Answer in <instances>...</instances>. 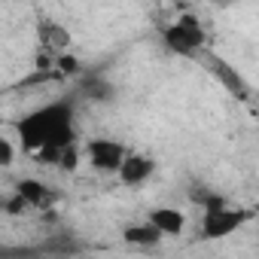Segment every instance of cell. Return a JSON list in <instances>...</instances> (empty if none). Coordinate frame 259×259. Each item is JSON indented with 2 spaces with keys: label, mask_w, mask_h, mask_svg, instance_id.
<instances>
[{
  "label": "cell",
  "mask_w": 259,
  "mask_h": 259,
  "mask_svg": "<svg viewBox=\"0 0 259 259\" xmlns=\"http://www.w3.org/2000/svg\"><path fill=\"white\" fill-rule=\"evenodd\" d=\"M125 153L128 150L119 141H113V138H92L85 144V150H82V156L89 159V165L95 171H101V174H116V168L125 159Z\"/></svg>",
  "instance_id": "obj_4"
},
{
  "label": "cell",
  "mask_w": 259,
  "mask_h": 259,
  "mask_svg": "<svg viewBox=\"0 0 259 259\" xmlns=\"http://www.w3.org/2000/svg\"><path fill=\"white\" fill-rule=\"evenodd\" d=\"M247 220H250V210L232 207L229 201H226V204H217V207H204V217H201V235L210 238V241H217V238H226V235L238 232Z\"/></svg>",
  "instance_id": "obj_3"
},
{
  "label": "cell",
  "mask_w": 259,
  "mask_h": 259,
  "mask_svg": "<svg viewBox=\"0 0 259 259\" xmlns=\"http://www.w3.org/2000/svg\"><path fill=\"white\" fill-rule=\"evenodd\" d=\"M16 162V144L0 135V168H10Z\"/></svg>",
  "instance_id": "obj_11"
},
{
  "label": "cell",
  "mask_w": 259,
  "mask_h": 259,
  "mask_svg": "<svg viewBox=\"0 0 259 259\" xmlns=\"http://www.w3.org/2000/svg\"><path fill=\"white\" fill-rule=\"evenodd\" d=\"M162 43L171 55H180V58H198L204 49H207V31L201 25L198 16L192 13H180L174 22H168L162 28Z\"/></svg>",
  "instance_id": "obj_2"
},
{
  "label": "cell",
  "mask_w": 259,
  "mask_h": 259,
  "mask_svg": "<svg viewBox=\"0 0 259 259\" xmlns=\"http://www.w3.org/2000/svg\"><path fill=\"white\" fill-rule=\"evenodd\" d=\"M201 55H204V67H207L220 82H223V89H226V92H232V95H235V98H241V101H250V95H253V92H250V82L238 73V67H235V64H229L226 58H220V55H213V52H207V49H204Z\"/></svg>",
  "instance_id": "obj_5"
},
{
  "label": "cell",
  "mask_w": 259,
  "mask_h": 259,
  "mask_svg": "<svg viewBox=\"0 0 259 259\" xmlns=\"http://www.w3.org/2000/svg\"><path fill=\"white\" fill-rule=\"evenodd\" d=\"M153 174H156V162L144 153H125V159L116 168V177L125 186H144Z\"/></svg>",
  "instance_id": "obj_6"
},
{
  "label": "cell",
  "mask_w": 259,
  "mask_h": 259,
  "mask_svg": "<svg viewBox=\"0 0 259 259\" xmlns=\"http://www.w3.org/2000/svg\"><path fill=\"white\" fill-rule=\"evenodd\" d=\"M213 7H232V4H238V0H210Z\"/></svg>",
  "instance_id": "obj_12"
},
{
  "label": "cell",
  "mask_w": 259,
  "mask_h": 259,
  "mask_svg": "<svg viewBox=\"0 0 259 259\" xmlns=\"http://www.w3.org/2000/svg\"><path fill=\"white\" fill-rule=\"evenodd\" d=\"M16 192L25 198V204H28L31 210H49V207L55 204V189H52L49 183L37 180V177H22V180L16 183Z\"/></svg>",
  "instance_id": "obj_7"
},
{
  "label": "cell",
  "mask_w": 259,
  "mask_h": 259,
  "mask_svg": "<svg viewBox=\"0 0 259 259\" xmlns=\"http://www.w3.org/2000/svg\"><path fill=\"white\" fill-rule=\"evenodd\" d=\"M16 144L40 165H55L67 144H76V107L73 98H58L16 119Z\"/></svg>",
  "instance_id": "obj_1"
},
{
  "label": "cell",
  "mask_w": 259,
  "mask_h": 259,
  "mask_svg": "<svg viewBox=\"0 0 259 259\" xmlns=\"http://www.w3.org/2000/svg\"><path fill=\"white\" fill-rule=\"evenodd\" d=\"M147 220L159 229L162 238H165V235H180L183 226H186V217H183L177 207H156V210H150Z\"/></svg>",
  "instance_id": "obj_8"
},
{
  "label": "cell",
  "mask_w": 259,
  "mask_h": 259,
  "mask_svg": "<svg viewBox=\"0 0 259 259\" xmlns=\"http://www.w3.org/2000/svg\"><path fill=\"white\" fill-rule=\"evenodd\" d=\"M122 241L132 244V247H156L162 241L159 229L147 220V223H135V226H125L122 229Z\"/></svg>",
  "instance_id": "obj_9"
},
{
  "label": "cell",
  "mask_w": 259,
  "mask_h": 259,
  "mask_svg": "<svg viewBox=\"0 0 259 259\" xmlns=\"http://www.w3.org/2000/svg\"><path fill=\"white\" fill-rule=\"evenodd\" d=\"M40 40H43V46H46L52 55H58V52L67 49L70 34H67V28H61L58 22H43V28H40Z\"/></svg>",
  "instance_id": "obj_10"
}]
</instances>
